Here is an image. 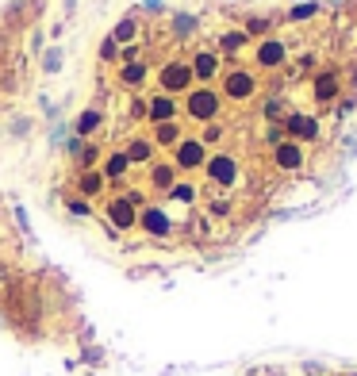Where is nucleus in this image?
I'll return each instance as SVG.
<instances>
[{"label":"nucleus","mask_w":357,"mask_h":376,"mask_svg":"<svg viewBox=\"0 0 357 376\" xmlns=\"http://www.w3.org/2000/svg\"><path fill=\"white\" fill-rule=\"evenodd\" d=\"M139 54H142V46L139 43H131V46H119V62H139Z\"/></svg>","instance_id":"obj_32"},{"label":"nucleus","mask_w":357,"mask_h":376,"mask_svg":"<svg viewBox=\"0 0 357 376\" xmlns=\"http://www.w3.org/2000/svg\"><path fill=\"white\" fill-rule=\"evenodd\" d=\"M104 188H108V181H104L100 166H96V169H81V173H77V196L96 200V196H104Z\"/></svg>","instance_id":"obj_16"},{"label":"nucleus","mask_w":357,"mask_h":376,"mask_svg":"<svg viewBox=\"0 0 357 376\" xmlns=\"http://www.w3.org/2000/svg\"><path fill=\"white\" fill-rule=\"evenodd\" d=\"M315 12H319V4H315V0H307V4H296V8H292L288 20H292V23H304V20H311Z\"/></svg>","instance_id":"obj_29"},{"label":"nucleus","mask_w":357,"mask_h":376,"mask_svg":"<svg viewBox=\"0 0 357 376\" xmlns=\"http://www.w3.org/2000/svg\"><path fill=\"white\" fill-rule=\"evenodd\" d=\"M273 166H277L281 173H299V169L307 166V150L299 142H292V138H285L281 146H273Z\"/></svg>","instance_id":"obj_11"},{"label":"nucleus","mask_w":357,"mask_h":376,"mask_svg":"<svg viewBox=\"0 0 357 376\" xmlns=\"http://www.w3.org/2000/svg\"><path fill=\"white\" fill-rule=\"evenodd\" d=\"M219 112H223V96L215 85H192L184 93V116L196 119V123H215Z\"/></svg>","instance_id":"obj_1"},{"label":"nucleus","mask_w":357,"mask_h":376,"mask_svg":"<svg viewBox=\"0 0 357 376\" xmlns=\"http://www.w3.org/2000/svg\"><path fill=\"white\" fill-rule=\"evenodd\" d=\"M285 135L292 138V142L307 146V142H315V138H323V127H319V119L307 116V112H292V116L285 119Z\"/></svg>","instance_id":"obj_9"},{"label":"nucleus","mask_w":357,"mask_h":376,"mask_svg":"<svg viewBox=\"0 0 357 376\" xmlns=\"http://www.w3.org/2000/svg\"><path fill=\"white\" fill-rule=\"evenodd\" d=\"M69 150H77V169H96V161H100V150H96V142L88 138V142H81V138H73Z\"/></svg>","instance_id":"obj_23"},{"label":"nucleus","mask_w":357,"mask_h":376,"mask_svg":"<svg viewBox=\"0 0 357 376\" xmlns=\"http://www.w3.org/2000/svg\"><path fill=\"white\" fill-rule=\"evenodd\" d=\"M231 215H234L231 196H212V200H208V219H231Z\"/></svg>","instance_id":"obj_25"},{"label":"nucleus","mask_w":357,"mask_h":376,"mask_svg":"<svg viewBox=\"0 0 357 376\" xmlns=\"http://www.w3.org/2000/svg\"><path fill=\"white\" fill-rule=\"evenodd\" d=\"M66 208H69V215H77V219H93V200H85V196L66 200Z\"/></svg>","instance_id":"obj_27"},{"label":"nucleus","mask_w":357,"mask_h":376,"mask_svg":"<svg viewBox=\"0 0 357 376\" xmlns=\"http://www.w3.org/2000/svg\"><path fill=\"white\" fill-rule=\"evenodd\" d=\"M139 231L146 234V239H173L177 234V219L169 215L161 203H146V208L139 211Z\"/></svg>","instance_id":"obj_6"},{"label":"nucleus","mask_w":357,"mask_h":376,"mask_svg":"<svg viewBox=\"0 0 357 376\" xmlns=\"http://www.w3.org/2000/svg\"><path fill=\"white\" fill-rule=\"evenodd\" d=\"M338 88H342V77H338L335 69L315 73V81H311V96H315V104H330V100H338Z\"/></svg>","instance_id":"obj_14"},{"label":"nucleus","mask_w":357,"mask_h":376,"mask_svg":"<svg viewBox=\"0 0 357 376\" xmlns=\"http://www.w3.org/2000/svg\"><path fill=\"white\" fill-rule=\"evenodd\" d=\"M192 31H196V15H173V35L181 39V35H192Z\"/></svg>","instance_id":"obj_28"},{"label":"nucleus","mask_w":357,"mask_h":376,"mask_svg":"<svg viewBox=\"0 0 357 376\" xmlns=\"http://www.w3.org/2000/svg\"><path fill=\"white\" fill-rule=\"evenodd\" d=\"M158 93H166V96H184L196 81H192V65L184 62V58H173V62H166L158 69Z\"/></svg>","instance_id":"obj_3"},{"label":"nucleus","mask_w":357,"mask_h":376,"mask_svg":"<svg viewBox=\"0 0 357 376\" xmlns=\"http://www.w3.org/2000/svg\"><path fill=\"white\" fill-rule=\"evenodd\" d=\"M100 173L108 184H127V177H131V161H127L123 150H112L108 158L100 161Z\"/></svg>","instance_id":"obj_15"},{"label":"nucleus","mask_w":357,"mask_h":376,"mask_svg":"<svg viewBox=\"0 0 357 376\" xmlns=\"http://www.w3.org/2000/svg\"><path fill=\"white\" fill-rule=\"evenodd\" d=\"M254 58H257L262 69H281V65L288 62V46L281 43V39H262L257 51H254Z\"/></svg>","instance_id":"obj_13"},{"label":"nucleus","mask_w":357,"mask_h":376,"mask_svg":"<svg viewBox=\"0 0 357 376\" xmlns=\"http://www.w3.org/2000/svg\"><path fill=\"white\" fill-rule=\"evenodd\" d=\"M116 58H119V46L112 43V35H108V39L100 43V62H116Z\"/></svg>","instance_id":"obj_31"},{"label":"nucleus","mask_w":357,"mask_h":376,"mask_svg":"<svg viewBox=\"0 0 357 376\" xmlns=\"http://www.w3.org/2000/svg\"><path fill=\"white\" fill-rule=\"evenodd\" d=\"M181 138H184V135H181V119H177V123H158V127H154V138H150V142H154V146H166V150H173Z\"/></svg>","instance_id":"obj_22"},{"label":"nucleus","mask_w":357,"mask_h":376,"mask_svg":"<svg viewBox=\"0 0 357 376\" xmlns=\"http://www.w3.org/2000/svg\"><path fill=\"white\" fill-rule=\"evenodd\" d=\"M166 200H169V203H181V208H192V203L200 200V188L192 184V181H177V184L166 192Z\"/></svg>","instance_id":"obj_21"},{"label":"nucleus","mask_w":357,"mask_h":376,"mask_svg":"<svg viewBox=\"0 0 357 376\" xmlns=\"http://www.w3.org/2000/svg\"><path fill=\"white\" fill-rule=\"evenodd\" d=\"M192 65V81L196 85H215L219 77H223V58H219V51H196L189 58Z\"/></svg>","instance_id":"obj_8"},{"label":"nucleus","mask_w":357,"mask_h":376,"mask_svg":"<svg viewBox=\"0 0 357 376\" xmlns=\"http://www.w3.org/2000/svg\"><path fill=\"white\" fill-rule=\"evenodd\" d=\"M246 35H265V31H269V15H254V20H246Z\"/></svg>","instance_id":"obj_30"},{"label":"nucleus","mask_w":357,"mask_h":376,"mask_svg":"<svg viewBox=\"0 0 357 376\" xmlns=\"http://www.w3.org/2000/svg\"><path fill=\"white\" fill-rule=\"evenodd\" d=\"M104 223H108L112 239H119L127 231H139V208L131 200H123V192H116L104 200Z\"/></svg>","instance_id":"obj_2"},{"label":"nucleus","mask_w":357,"mask_h":376,"mask_svg":"<svg viewBox=\"0 0 357 376\" xmlns=\"http://www.w3.org/2000/svg\"><path fill=\"white\" fill-rule=\"evenodd\" d=\"M146 77H150V69H146V62H127V65H119V85L127 88V93H139V88L146 85Z\"/></svg>","instance_id":"obj_17"},{"label":"nucleus","mask_w":357,"mask_h":376,"mask_svg":"<svg viewBox=\"0 0 357 376\" xmlns=\"http://www.w3.org/2000/svg\"><path fill=\"white\" fill-rule=\"evenodd\" d=\"M219 96L234 104H246L250 96H257V77L250 69H223L219 77Z\"/></svg>","instance_id":"obj_5"},{"label":"nucleus","mask_w":357,"mask_h":376,"mask_svg":"<svg viewBox=\"0 0 357 376\" xmlns=\"http://www.w3.org/2000/svg\"><path fill=\"white\" fill-rule=\"evenodd\" d=\"M208 166V146L200 138H189L184 135L181 142L173 146V169L177 173H192V169H204Z\"/></svg>","instance_id":"obj_7"},{"label":"nucleus","mask_w":357,"mask_h":376,"mask_svg":"<svg viewBox=\"0 0 357 376\" xmlns=\"http://www.w3.org/2000/svg\"><path fill=\"white\" fill-rule=\"evenodd\" d=\"M204 173H208V181H212L215 188L231 192V188H238V181H242V161L234 158V154H208Z\"/></svg>","instance_id":"obj_4"},{"label":"nucleus","mask_w":357,"mask_h":376,"mask_svg":"<svg viewBox=\"0 0 357 376\" xmlns=\"http://www.w3.org/2000/svg\"><path fill=\"white\" fill-rule=\"evenodd\" d=\"M250 46V35L242 27H234V31H223V35H219V51L223 54H242Z\"/></svg>","instance_id":"obj_24"},{"label":"nucleus","mask_w":357,"mask_h":376,"mask_svg":"<svg viewBox=\"0 0 357 376\" xmlns=\"http://www.w3.org/2000/svg\"><path fill=\"white\" fill-rule=\"evenodd\" d=\"M177 181H181V173L173 169V161H150V169H146V188L166 196Z\"/></svg>","instance_id":"obj_12"},{"label":"nucleus","mask_w":357,"mask_h":376,"mask_svg":"<svg viewBox=\"0 0 357 376\" xmlns=\"http://www.w3.org/2000/svg\"><path fill=\"white\" fill-rule=\"evenodd\" d=\"M200 142H204V146H219V142H223V138H227V127L223 123H219V119H215V123H204V130H200Z\"/></svg>","instance_id":"obj_26"},{"label":"nucleus","mask_w":357,"mask_h":376,"mask_svg":"<svg viewBox=\"0 0 357 376\" xmlns=\"http://www.w3.org/2000/svg\"><path fill=\"white\" fill-rule=\"evenodd\" d=\"M112 43H116V46L139 43V15H123V20L116 23V31H112Z\"/></svg>","instance_id":"obj_19"},{"label":"nucleus","mask_w":357,"mask_h":376,"mask_svg":"<svg viewBox=\"0 0 357 376\" xmlns=\"http://www.w3.org/2000/svg\"><path fill=\"white\" fill-rule=\"evenodd\" d=\"M146 119H150L154 127L158 123H177V119H181V104H177V96H166V93L146 96Z\"/></svg>","instance_id":"obj_10"},{"label":"nucleus","mask_w":357,"mask_h":376,"mask_svg":"<svg viewBox=\"0 0 357 376\" xmlns=\"http://www.w3.org/2000/svg\"><path fill=\"white\" fill-rule=\"evenodd\" d=\"M127 161H131V166H150L154 161V142L146 135H131L127 138Z\"/></svg>","instance_id":"obj_18"},{"label":"nucleus","mask_w":357,"mask_h":376,"mask_svg":"<svg viewBox=\"0 0 357 376\" xmlns=\"http://www.w3.org/2000/svg\"><path fill=\"white\" fill-rule=\"evenodd\" d=\"M100 123H104V112L100 108H85L77 116V138H81V142H88V138L100 130Z\"/></svg>","instance_id":"obj_20"}]
</instances>
